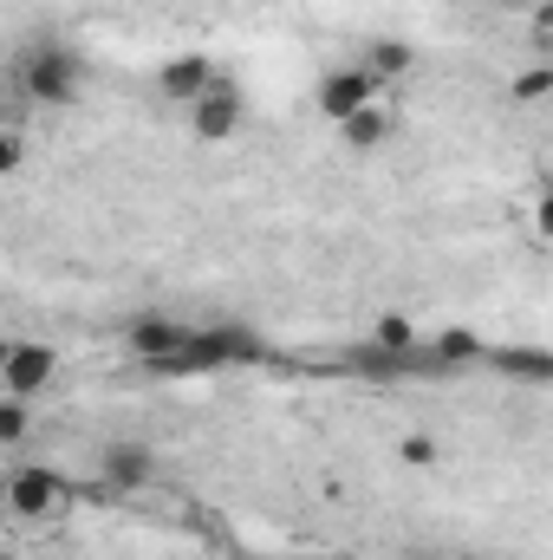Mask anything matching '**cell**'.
Instances as JSON below:
<instances>
[{
	"instance_id": "1",
	"label": "cell",
	"mask_w": 553,
	"mask_h": 560,
	"mask_svg": "<svg viewBox=\"0 0 553 560\" xmlns=\"http://www.w3.org/2000/svg\"><path fill=\"white\" fill-rule=\"evenodd\" d=\"M13 85L33 105H72L85 92V59L72 46H59V39H39V46H26L13 59Z\"/></svg>"
},
{
	"instance_id": "2",
	"label": "cell",
	"mask_w": 553,
	"mask_h": 560,
	"mask_svg": "<svg viewBox=\"0 0 553 560\" xmlns=\"http://www.w3.org/2000/svg\"><path fill=\"white\" fill-rule=\"evenodd\" d=\"M0 495H7V515H13V522H26V528H52V522L79 502V489H72L52 463H20V469L7 476V489H0Z\"/></svg>"
},
{
	"instance_id": "3",
	"label": "cell",
	"mask_w": 553,
	"mask_h": 560,
	"mask_svg": "<svg viewBox=\"0 0 553 560\" xmlns=\"http://www.w3.org/2000/svg\"><path fill=\"white\" fill-rule=\"evenodd\" d=\"M183 112H189V131H196L202 143H228L242 125H248V98H242V85H228L222 72H215V85L196 92Z\"/></svg>"
},
{
	"instance_id": "4",
	"label": "cell",
	"mask_w": 553,
	"mask_h": 560,
	"mask_svg": "<svg viewBox=\"0 0 553 560\" xmlns=\"http://www.w3.org/2000/svg\"><path fill=\"white\" fill-rule=\"evenodd\" d=\"M378 79L365 72V66H332V72H319V85H313V105H319V118L326 125H345L352 112H365V105H378Z\"/></svg>"
},
{
	"instance_id": "5",
	"label": "cell",
	"mask_w": 553,
	"mask_h": 560,
	"mask_svg": "<svg viewBox=\"0 0 553 560\" xmlns=\"http://www.w3.org/2000/svg\"><path fill=\"white\" fill-rule=\"evenodd\" d=\"M52 378H59V352L52 346H39V339H20V346H7L0 352V392L7 398H39V392H52Z\"/></svg>"
},
{
	"instance_id": "6",
	"label": "cell",
	"mask_w": 553,
	"mask_h": 560,
	"mask_svg": "<svg viewBox=\"0 0 553 560\" xmlns=\"http://www.w3.org/2000/svg\"><path fill=\"white\" fill-rule=\"evenodd\" d=\"M156 482V456H150V443L138 436H111L105 450H98V489L105 495H138Z\"/></svg>"
},
{
	"instance_id": "7",
	"label": "cell",
	"mask_w": 553,
	"mask_h": 560,
	"mask_svg": "<svg viewBox=\"0 0 553 560\" xmlns=\"http://www.w3.org/2000/svg\"><path fill=\"white\" fill-rule=\"evenodd\" d=\"M189 346V326L183 319H163V313H138L131 326H125V352L138 359V365H163V359H176Z\"/></svg>"
},
{
	"instance_id": "8",
	"label": "cell",
	"mask_w": 553,
	"mask_h": 560,
	"mask_svg": "<svg viewBox=\"0 0 553 560\" xmlns=\"http://www.w3.org/2000/svg\"><path fill=\"white\" fill-rule=\"evenodd\" d=\"M215 85V66L202 59V52H176V59H163L156 66V92L163 98H176V105H189L196 92H209Z\"/></svg>"
},
{
	"instance_id": "9",
	"label": "cell",
	"mask_w": 553,
	"mask_h": 560,
	"mask_svg": "<svg viewBox=\"0 0 553 560\" xmlns=\"http://www.w3.org/2000/svg\"><path fill=\"white\" fill-rule=\"evenodd\" d=\"M482 365H495L502 378H521V385L553 378V352H541V346H482Z\"/></svg>"
},
{
	"instance_id": "10",
	"label": "cell",
	"mask_w": 553,
	"mask_h": 560,
	"mask_svg": "<svg viewBox=\"0 0 553 560\" xmlns=\"http://www.w3.org/2000/svg\"><path fill=\"white\" fill-rule=\"evenodd\" d=\"M202 332H209V346H215L222 372H228V365H261V359H268V339H261L255 326H235V319H222V326H202Z\"/></svg>"
},
{
	"instance_id": "11",
	"label": "cell",
	"mask_w": 553,
	"mask_h": 560,
	"mask_svg": "<svg viewBox=\"0 0 553 560\" xmlns=\"http://www.w3.org/2000/svg\"><path fill=\"white\" fill-rule=\"evenodd\" d=\"M423 352H430L436 372H456V365H475V359H482V332L443 326V332H423Z\"/></svg>"
},
{
	"instance_id": "12",
	"label": "cell",
	"mask_w": 553,
	"mask_h": 560,
	"mask_svg": "<svg viewBox=\"0 0 553 560\" xmlns=\"http://www.w3.org/2000/svg\"><path fill=\"white\" fill-rule=\"evenodd\" d=\"M339 138H345V150H385V143L398 138V112L365 105V112H352V118L339 125Z\"/></svg>"
},
{
	"instance_id": "13",
	"label": "cell",
	"mask_w": 553,
	"mask_h": 560,
	"mask_svg": "<svg viewBox=\"0 0 553 560\" xmlns=\"http://www.w3.org/2000/svg\"><path fill=\"white\" fill-rule=\"evenodd\" d=\"M358 66H365V72H372L378 85H391V79H404V72H411V66H416V52H411V46H404V39H372Z\"/></svg>"
},
{
	"instance_id": "14",
	"label": "cell",
	"mask_w": 553,
	"mask_h": 560,
	"mask_svg": "<svg viewBox=\"0 0 553 560\" xmlns=\"http://www.w3.org/2000/svg\"><path fill=\"white\" fill-rule=\"evenodd\" d=\"M416 339H423V332H416V319H404V313H385V319L365 332V346H378V352H411Z\"/></svg>"
},
{
	"instance_id": "15",
	"label": "cell",
	"mask_w": 553,
	"mask_h": 560,
	"mask_svg": "<svg viewBox=\"0 0 553 560\" xmlns=\"http://www.w3.org/2000/svg\"><path fill=\"white\" fill-rule=\"evenodd\" d=\"M26 436H33V405L0 392V450H20Z\"/></svg>"
},
{
	"instance_id": "16",
	"label": "cell",
	"mask_w": 553,
	"mask_h": 560,
	"mask_svg": "<svg viewBox=\"0 0 553 560\" xmlns=\"http://www.w3.org/2000/svg\"><path fill=\"white\" fill-rule=\"evenodd\" d=\"M398 456H404L411 469H430L443 450H436V436H430V430H411V436H398Z\"/></svg>"
},
{
	"instance_id": "17",
	"label": "cell",
	"mask_w": 553,
	"mask_h": 560,
	"mask_svg": "<svg viewBox=\"0 0 553 560\" xmlns=\"http://www.w3.org/2000/svg\"><path fill=\"white\" fill-rule=\"evenodd\" d=\"M548 92H553V66H548V59H534V66L515 79V98H528V105H534V98H548Z\"/></svg>"
},
{
	"instance_id": "18",
	"label": "cell",
	"mask_w": 553,
	"mask_h": 560,
	"mask_svg": "<svg viewBox=\"0 0 553 560\" xmlns=\"http://www.w3.org/2000/svg\"><path fill=\"white\" fill-rule=\"evenodd\" d=\"M20 163H26V138L0 131V176H20Z\"/></svg>"
},
{
	"instance_id": "19",
	"label": "cell",
	"mask_w": 553,
	"mask_h": 560,
	"mask_svg": "<svg viewBox=\"0 0 553 560\" xmlns=\"http://www.w3.org/2000/svg\"><path fill=\"white\" fill-rule=\"evenodd\" d=\"M502 7H528V13H534V7H548V0H502Z\"/></svg>"
},
{
	"instance_id": "20",
	"label": "cell",
	"mask_w": 553,
	"mask_h": 560,
	"mask_svg": "<svg viewBox=\"0 0 553 560\" xmlns=\"http://www.w3.org/2000/svg\"><path fill=\"white\" fill-rule=\"evenodd\" d=\"M319 560H339V555H319Z\"/></svg>"
}]
</instances>
